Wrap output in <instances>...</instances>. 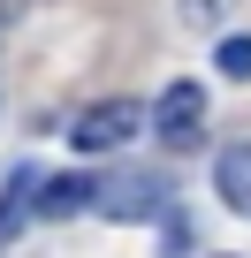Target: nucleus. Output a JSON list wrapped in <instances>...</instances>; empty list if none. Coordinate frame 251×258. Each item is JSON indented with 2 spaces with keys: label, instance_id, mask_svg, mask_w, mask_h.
<instances>
[{
  "label": "nucleus",
  "instance_id": "nucleus-1",
  "mask_svg": "<svg viewBox=\"0 0 251 258\" xmlns=\"http://www.w3.org/2000/svg\"><path fill=\"white\" fill-rule=\"evenodd\" d=\"M137 129H145V106L137 99H91L76 121H69V145L76 152H122V145H137Z\"/></svg>",
  "mask_w": 251,
  "mask_h": 258
},
{
  "label": "nucleus",
  "instance_id": "nucleus-2",
  "mask_svg": "<svg viewBox=\"0 0 251 258\" xmlns=\"http://www.w3.org/2000/svg\"><path fill=\"white\" fill-rule=\"evenodd\" d=\"M91 213H107V220H160V213H168V182L145 175V167H114V175L99 182Z\"/></svg>",
  "mask_w": 251,
  "mask_h": 258
},
{
  "label": "nucleus",
  "instance_id": "nucleus-3",
  "mask_svg": "<svg viewBox=\"0 0 251 258\" xmlns=\"http://www.w3.org/2000/svg\"><path fill=\"white\" fill-rule=\"evenodd\" d=\"M153 129H160V145L198 152V145H206V84L175 76V84L160 91V106H153Z\"/></svg>",
  "mask_w": 251,
  "mask_h": 258
},
{
  "label": "nucleus",
  "instance_id": "nucleus-4",
  "mask_svg": "<svg viewBox=\"0 0 251 258\" xmlns=\"http://www.w3.org/2000/svg\"><path fill=\"white\" fill-rule=\"evenodd\" d=\"M91 198H99L91 175H46L31 198V220H76V213H91Z\"/></svg>",
  "mask_w": 251,
  "mask_h": 258
},
{
  "label": "nucleus",
  "instance_id": "nucleus-5",
  "mask_svg": "<svg viewBox=\"0 0 251 258\" xmlns=\"http://www.w3.org/2000/svg\"><path fill=\"white\" fill-rule=\"evenodd\" d=\"M213 190H221L228 213H251V137L221 145V160H213Z\"/></svg>",
  "mask_w": 251,
  "mask_h": 258
},
{
  "label": "nucleus",
  "instance_id": "nucleus-6",
  "mask_svg": "<svg viewBox=\"0 0 251 258\" xmlns=\"http://www.w3.org/2000/svg\"><path fill=\"white\" fill-rule=\"evenodd\" d=\"M31 198H38V175H31V167H16V175H8V198H0V243H8V235L31 220Z\"/></svg>",
  "mask_w": 251,
  "mask_h": 258
},
{
  "label": "nucleus",
  "instance_id": "nucleus-7",
  "mask_svg": "<svg viewBox=\"0 0 251 258\" xmlns=\"http://www.w3.org/2000/svg\"><path fill=\"white\" fill-rule=\"evenodd\" d=\"M213 69L236 76V84H251V38H221V46H213Z\"/></svg>",
  "mask_w": 251,
  "mask_h": 258
},
{
  "label": "nucleus",
  "instance_id": "nucleus-8",
  "mask_svg": "<svg viewBox=\"0 0 251 258\" xmlns=\"http://www.w3.org/2000/svg\"><path fill=\"white\" fill-rule=\"evenodd\" d=\"M236 16V0H183V23H198V31H221Z\"/></svg>",
  "mask_w": 251,
  "mask_h": 258
}]
</instances>
